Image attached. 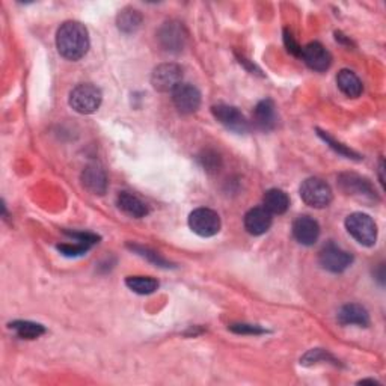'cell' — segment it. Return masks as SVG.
Returning a JSON list of instances; mask_svg holds the SVG:
<instances>
[{
  "instance_id": "f1b7e54d",
  "label": "cell",
  "mask_w": 386,
  "mask_h": 386,
  "mask_svg": "<svg viewBox=\"0 0 386 386\" xmlns=\"http://www.w3.org/2000/svg\"><path fill=\"white\" fill-rule=\"evenodd\" d=\"M229 329L236 333H243V335H246V333H249V335H260V333L266 332L263 328L256 325H231Z\"/></svg>"
},
{
  "instance_id": "83f0119b",
  "label": "cell",
  "mask_w": 386,
  "mask_h": 386,
  "mask_svg": "<svg viewBox=\"0 0 386 386\" xmlns=\"http://www.w3.org/2000/svg\"><path fill=\"white\" fill-rule=\"evenodd\" d=\"M326 359H332V356L329 353H326L325 350L321 349H315V350H311L308 352L303 359H302V364L303 365H311V364H315L318 361H326Z\"/></svg>"
},
{
  "instance_id": "5b68a950",
  "label": "cell",
  "mask_w": 386,
  "mask_h": 386,
  "mask_svg": "<svg viewBox=\"0 0 386 386\" xmlns=\"http://www.w3.org/2000/svg\"><path fill=\"white\" fill-rule=\"evenodd\" d=\"M183 68L172 62L162 63L151 74V85L159 93H174L182 85Z\"/></svg>"
},
{
  "instance_id": "277c9868",
  "label": "cell",
  "mask_w": 386,
  "mask_h": 386,
  "mask_svg": "<svg viewBox=\"0 0 386 386\" xmlns=\"http://www.w3.org/2000/svg\"><path fill=\"white\" fill-rule=\"evenodd\" d=\"M301 198L313 209H325L332 202V189L321 178H308L301 186Z\"/></svg>"
},
{
  "instance_id": "9a60e30c",
  "label": "cell",
  "mask_w": 386,
  "mask_h": 386,
  "mask_svg": "<svg viewBox=\"0 0 386 386\" xmlns=\"http://www.w3.org/2000/svg\"><path fill=\"white\" fill-rule=\"evenodd\" d=\"M252 121H254V125L261 132L273 130V128L276 127V122H278L275 103L268 98L261 100L254 109Z\"/></svg>"
},
{
  "instance_id": "d4e9b609",
  "label": "cell",
  "mask_w": 386,
  "mask_h": 386,
  "mask_svg": "<svg viewBox=\"0 0 386 386\" xmlns=\"http://www.w3.org/2000/svg\"><path fill=\"white\" fill-rule=\"evenodd\" d=\"M89 249H91L89 244L79 243V241H75L74 244H58V251L66 256H80L86 254Z\"/></svg>"
},
{
  "instance_id": "603a6c76",
  "label": "cell",
  "mask_w": 386,
  "mask_h": 386,
  "mask_svg": "<svg viewBox=\"0 0 386 386\" xmlns=\"http://www.w3.org/2000/svg\"><path fill=\"white\" fill-rule=\"evenodd\" d=\"M125 286L137 294H151L159 288V282L150 276H128Z\"/></svg>"
},
{
  "instance_id": "7c38bea8",
  "label": "cell",
  "mask_w": 386,
  "mask_h": 386,
  "mask_svg": "<svg viewBox=\"0 0 386 386\" xmlns=\"http://www.w3.org/2000/svg\"><path fill=\"white\" fill-rule=\"evenodd\" d=\"M301 58L305 61V63L308 67L314 71L323 73L326 70H329L330 63H332V56L329 53V50L317 41L306 44L302 48Z\"/></svg>"
},
{
  "instance_id": "7a4b0ae2",
  "label": "cell",
  "mask_w": 386,
  "mask_h": 386,
  "mask_svg": "<svg viewBox=\"0 0 386 386\" xmlns=\"http://www.w3.org/2000/svg\"><path fill=\"white\" fill-rule=\"evenodd\" d=\"M345 228L349 234L362 246H372L377 240V225L365 213H352L345 219Z\"/></svg>"
},
{
  "instance_id": "ba28073f",
  "label": "cell",
  "mask_w": 386,
  "mask_h": 386,
  "mask_svg": "<svg viewBox=\"0 0 386 386\" xmlns=\"http://www.w3.org/2000/svg\"><path fill=\"white\" fill-rule=\"evenodd\" d=\"M338 183L341 190L345 195H350L353 198L362 199V201H376L377 195L376 190L372 189L371 183L367 178L356 174H341L338 178Z\"/></svg>"
},
{
  "instance_id": "8fae6325",
  "label": "cell",
  "mask_w": 386,
  "mask_h": 386,
  "mask_svg": "<svg viewBox=\"0 0 386 386\" xmlns=\"http://www.w3.org/2000/svg\"><path fill=\"white\" fill-rule=\"evenodd\" d=\"M172 100L179 113L190 115L195 113L201 106V93L197 86L182 83L172 93Z\"/></svg>"
},
{
  "instance_id": "f546056e",
  "label": "cell",
  "mask_w": 386,
  "mask_h": 386,
  "mask_svg": "<svg viewBox=\"0 0 386 386\" xmlns=\"http://www.w3.org/2000/svg\"><path fill=\"white\" fill-rule=\"evenodd\" d=\"M284 43H286V47H287V50L290 51V53H293L294 56H301L302 47L298 44V41L294 40L293 33L288 32L287 29L284 31Z\"/></svg>"
},
{
  "instance_id": "3957f363",
  "label": "cell",
  "mask_w": 386,
  "mask_h": 386,
  "mask_svg": "<svg viewBox=\"0 0 386 386\" xmlns=\"http://www.w3.org/2000/svg\"><path fill=\"white\" fill-rule=\"evenodd\" d=\"M101 100H103V95L97 86L83 83V85L75 86L71 91L70 106L77 113L89 115V113L97 112V109L101 105Z\"/></svg>"
},
{
  "instance_id": "2e32d148",
  "label": "cell",
  "mask_w": 386,
  "mask_h": 386,
  "mask_svg": "<svg viewBox=\"0 0 386 386\" xmlns=\"http://www.w3.org/2000/svg\"><path fill=\"white\" fill-rule=\"evenodd\" d=\"M272 226V214L264 207H255L244 216V228L252 236H261Z\"/></svg>"
},
{
  "instance_id": "ffe728a7",
  "label": "cell",
  "mask_w": 386,
  "mask_h": 386,
  "mask_svg": "<svg viewBox=\"0 0 386 386\" xmlns=\"http://www.w3.org/2000/svg\"><path fill=\"white\" fill-rule=\"evenodd\" d=\"M118 207L127 216L136 217V219H140L148 214L147 205L137 197L132 195V193H128V192H122L118 195Z\"/></svg>"
},
{
  "instance_id": "7402d4cb",
  "label": "cell",
  "mask_w": 386,
  "mask_h": 386,
  "mask_svg": "<svg viewBox=\"0 0 386 386\" xmlns=\"http://www.w3.org/2000/svg\"><path fill=\"white\" fill-rule=\"evenodd\" d=\"M11 329H14L17 332V335L23 340H35L38 337H41L43 333H46V329L43 325L33 323V321H12L9 325Z\"/></svg>"
},
{
  "instance_id": "6da1fadb",
  "label": "cell",
  "mask_w": 386,
  "mask_h": 386,
  "mask_svg": "<svg viewBox=\"0 0 386 386\" xmlns=\"http://www.w3.org/2000/svg\"><path fill=\"white\" fill-rule=\"evenodd\" d=\"M56 46L61 56L68 61L82 59L89 48V33L79 21H66L56 33Z\"/></svg>"
},
{
  "instance_id": "52a82bcc",
  "label": "cell",
  "mask_w": 386,
  "mask_h": 386,
  "mask_svg": "<svg viewBox=\"0 0 386 386\" xmlns=\"http://www.w3.org/2000/svg\"><path fill=\"white\" fill-rule=\"evenodd\" d=\"M221 217L210 209H197L189 216V226L199 237H213L221 231Z\"/></svg>"
},
{
  "instance_id": "30bf717a",
  "label": "cell",
  "mask_w": 386,
  "mask_h": 386,
  "mask_svg": "<svg viewBox=\"0 0 386 386\" xmlns=\"http://www.w3.org/2000/svg\"><path fill=\"white\" fill-rule=\"evenodd\" d=\"M213 117L221 122L228 130L244 135L249 132V121L244 118V115L234 106L216 105L212 108Z\"/></svg>"
},
{
  "instance_id": "cb8c5ba5",
  "label": "cell",
  "mask_w": 386,
  "mask_h": 386,
  "mask_svg": "<svg viewBox=\"0 0 386 386\" xmlns=\"http://www.w3.org/2000/svg\"><path fill=\"white\" fill-rule=\"evenodd\" d=\"M317 132H318V136H320L321 139H323L325 142H326L333 151H337L338 154H341V156H344V157H347V159H353V160H361V159H362V157L359 156L358 152H355L353 150L347 148L345 145L337 142V140L333 139L332 136H329L326 132H321V130H317Z\"/></svg>"
},
{
  "instance_id": "d6986e66",
  "label": "cell",
  "mask_w": 386,
  "mask_h": 386,
  "mask_svg": "<svg viewBox=\"0 0 386 386\" xmlns=\"http://www.w3.org/2000/svg\"><path fill=\"white\" fill-rule=\"evenodd\" d=\"M337 85L340 91L349 98H358L364 91L362 82L359 80V77L350 70H341L337 74Z\"/></svg>"
},
{
  "instance_id": "4fadbf2b",
  "label": "cell",
  "mask_w": 386,
  "mask_h": 386,
  "mask_svg": "<svg viewBox=\"0 0 386 386\" xmlns=\"http://www.w3.org/2000/svg\"><path fill=\"white\" fill-rule=\"evenodd\" d=\"M82 184L93 195H105L108 190V175L100 163H89L82 172Z\"/></svg>"
},
{
  "instance_id": "5bb4252c",
  "label": "cell",
  "mask_w": 386,
  "mask_h": 386,
  "mask_svg": "<svg viewBox=\"0 0 386 386\" xmlns=\"http://www.w3.org/2000/svg\"><path fill=\"white\" fill-rule=\"evenodd\" d=\"M293 236L303 246H313L320 236V225L310 216H301L293 224Z\"/></svg>"
},
{
  "instance_id": "44dd1931",
  "label": "cell",
  "mask_w": 386,
  "mask_h": 386,
  "mask_svg": "<svg viewBox=\"0 0 386 386\" xmlns=\"http://www.w3.org/2000/svg\"><path fill=\"white\" fill-rule=\"evenodd\" d=\"M117 24L121 32L133 33L140 28V24H142V14H140L137 9L124 8L117 17Z\"/></svg>"
},
{
  "instance_id": "ac0fdd59",
  "label": "cell",
  "mask_w": 386,
  "mask_h": 386,
  "mask_svg": "<svg viewBox=\"0 0 386 386\" xmlns=\"http://www.w3.org/2000/svg\"><path fill=\"white\" fill-rule=\"evenodd\" d=\"M263 204L270 214H284L290 207V198L284 190L270 189L264 193Z\"/></svg>"
},
{
  "instance_id": "9c48e42d",
  "label": "cell",
  "mask_w": 386,
  "mask_h": 386,
  "mask_svg": "<svg viewBox=\"0 0 386 386\" xmlns=\"http://www.w3.org/2000/svg\"><path fill=\"white\" fill-rule=\"evenodd\" d=\"M318 261L325 270H329L332 273H341L345 268L350 267V264L353 263V256L352 254L337 246V244L329 243L321 249Z\"/></svg>"
},
{
  "instance_id": "e0dca14e",
  "label": "cell",
  "mask_w": 386,
  "mask_h": 386,
  "mask_svg": "<svg viewBox=\"0 0 386 386\" xmlns=\"http://www.w3.org/2000/svg\"><path fill=\"white\" fill-rule=\"evenodd\" d=\"M338 321L344 326L356 325L361 328H367L370 325V314L362 305L349 303V305H344L340 310Z\"/></svg>"
},
{
  "instance_id": "4316f807",
  "label": "cell",
  "mask_w": 386,
  "mask_h": 386,
  "mask_svg": "<svg viewBox=\"0 0 386 386\" xmlns=\"http://www.w3.org/2000/svg\"><path fill=\"white\" fill-rule=\"evenodd\" d=\"M199 162L207 171H219V168H221V157L214 151H204Z\"/></svg>"
},
{
  "instance_id": "484cf974",
  "label": "cell",
  "mask_w": 386,
  "mask_h": 386,
  "mask_svg": "<svg viewBox=\"0 0 386 386\" xmlns=\"http://www.w3.org/2000/svg\"><path fill=\"white\" fill-rule=\"evenodd\" d=\"M128 248H132V249H133L135 252H137L140 256H144V259L150 260L151 263H154L156 266H160V267H171V266L168 264V261L163 260L159 254L152 252V251H150V249H147V248L136 246V244H128Z\"/></svg>"
},
{
  "instance_id": "8992f818",
  "label": "cell",
  "mask_w": 386,
  "mask_h": 386,
  "mask_svg": "<svg viewBox=\"0 0 386 386\" xmlns=\"http://www.w3.org/2000/svg\"><path fill=\"white\" fill-rule=\"evenodd\" d=\"M187 31L183 23L171 20L166 21L159 29L157 40L163 50L169 53H179L187 44Z\"/></svg>"
}]
</instances>
